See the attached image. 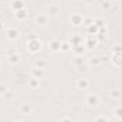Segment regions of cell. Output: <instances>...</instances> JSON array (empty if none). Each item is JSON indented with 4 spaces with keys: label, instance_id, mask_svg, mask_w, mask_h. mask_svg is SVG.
Listing matches in <instances>:
<instances>
[{
    "label": "cell",
    "instance_id": "obj_1",
    "mask_svg": "<svg viewBox=\"0 0 122 122\" xmlns=\"http://www.w3.org/2000/svg\"><path fill=\"white\" fill-rule=\"evenodd\" d=\"M26 48H27V51L29 53H38V51H41L43 50V43H41V40L38 38V36L37 34H34V33H31L27 36V40H26Z\"/></svg>",
    "mask_w": 122,
    "mask_h": 122
},
{
    "label": "cell",
    "instance_id": "obj_2",
    "mask_svg": "<svg viewBox=\"0 0 122 122\" xmlns=\"http://www.w3.org/2000/svg\"><path fill=\"white\" fill-rule=\"evenodd\" d=\"M85 104L90 108H98L101 105V98H99L98 94H94V92L92 94H88L85 97Z\"/></svg>",
    "mask_w": 122,
    "mask_h": 122
},
{
    "label": "cell",
    "instance_id": "obj_3",
    "mask_svg": "<svg viewBox=\"0 0 122 122\" xmlns=\"http://www.w3.org/2000/svg\"><path fill=\"white\" fill-rule=\"evenodd\" d=\"M4 36H6L7 40L16 41L20 37V31H19V29H16V27H9V29H4Z\"/></svg>",
    "mask_w": 122,
    "mask_h": 122
},
{
    "label": "cell",
    "instance_id": "obj_4",
    "mask_svg": "<svg viewBox=\"0 0 122 122\" xmlns=\"http://www.w3.org/2000/svg\"><path fill=\"white\" fill-rule=\"evenodd\" d=\"M75 88L77 90H80V91H87L88 88H90V81L87 80V78H78L77 81H75Z\"/></svg>",
    "mask_w": 122,
    "mask_h": 122
},
{
    "label": "cell",
    "instance_id": "obj_5",
    "mask_svg": "<svg viewBox=\"0 0 122 122\" xmlns=\"http://www.w3.org/2000/svg\"><path fill=\"white\" fill-rule=\"evenodd\" d=\"M6 61L9 62V64H17L19 61H20V54L17 53V51H7L6 53Z\"/></svg>",
    "mask_w": 122,
    "mask_h": 122
},
{
    "label": "cell",
    "instance_id": "obj_6",
    "mask_svg": "<svg viewBox=\"0 0 122 122\" xmlns=\"http://www.w3.org/2000/svg\"><path fill=\"white\" fill-rule=\"evenodd\" d=\"M10 9L16 13V11H19V10L26 9V3H24V0H11V1H10Z\"/></svg>",
    "mask_w": 122,
    "mask_h": 122
},
{
    "label": "cell",
    "instance_id": "obj_7",
    "mask_svg": "<svg viewBox=\"0 0 122 122\" xmlns=\"http://www.w3.org/2000/svg\"><path fill=\"white\" fill-rule=\"evenodd\" d=\"M34 21H36V24L46 27V26H48V23H50V19H48V16H47V14H37Z\"/></svg>",
    "mask_w": 122,
    "mask_h": 122
},
{
    "label": "cell",
    "instance_id": "obj_8",
    "mask_svg": "<svg viewBox=\"0 0 122 122\" xmlns=\"http://www.w3.org/2000/svg\"><path fill=\"white\" fill-rule=\"evenodd\" d=\"M61 43L62 41H60L58 38H53V40H50L48 41V48L51 50V51H61Z\"/></svg>",
    "mask_w": 122,
    "mask_h": 122
},
{
    "label": "cell",
    "instance_id": "obj_9",
    "mask_svg": "<svg viewBox=\"0 0 122 122\" xmlns=\"http://www.w3.org/2000/svg\"><path fill=\"white\" fill-rule=\"evenodd\" d=\"M97 38H98L97 36H92V34H91L88 38H85V40H84V47H85L87 50H91L92 47H94V46H97V43H98V41H97Z\"/></svg>",
    "mask_w": 122,
    "mask_h": 122
},
{
    "label": "cell",
    "instance_id": "obj_10",
    "mask_svg": "<svg viewBox=\"0 0 122 122\" xmlns=\"http://www.w3.org/2000/svg\"><path fill=\"white\" fill-rule=\"evenodd\" d=\"M84 40H85V38H84L81 34H74L68 43H70V44H72V47H77V46H81V44H84Z\"/></svg>",
    "mask_w": 122,
    "mask_h": 122
},
{
    "label": "cell",
    "instance_id": "obj_11",
    "mask_svg": "<svg viewBox=\"0 0 122 122\" xmlns=\"http://www.w3.org/2000/svg\"><path fill=\"white\" fill-rule=\"evenodd\" d=\"M14 17H16V20H19V21H24V20H27V17H29V11H27V9H23V10L16 11V13H14Z\"/></svg>",
    "mask_w": 122,
    "mask_h": 122
},
{
    "label": "cell",
    "instance_id": "obj_12",
    "mask_svg": "<svg viewBox=\"0 0 122 122\" xmlns=\"http://www.w3.org/2000/svg\"><path fill=\"white\" fill-rule=\"evenodd\" d=\"M109 97H111V99H114V101L122 99V90H119V88H112V90L109 91Z\"/></svg>",
    "mask_w": 122,
    "mask_h": 122
},
{
    "label": "cell",
    "instance_id": "obj_13",
    "mask_svg": "<svg viewBox=\"0 0 122 122\" xmlns=\"http://www.w3.org/2000/svg\"><path fill=\"white\" fill-rule=\"evenodd\" d=\"M111 61L115 67H122V53H118V54L111 53Z\"/></svg>",
    "mask_w": 122,
    "mask_h": 122
},
{
    "label": "cell",
    "instance_id": "obj_14",
    "mask_svg": "<svg viewBox=\"0 0 122 122\" xmlns=\"http://www.w3.org/2000/svg\"><path fill=\"white\" fill-rule=\"evenodd\" d=\"M71 23L74 26H82L84 24V16H81V14H72L71 16Z\"/></svg>",
    "mask_w": 122,
    "mask_h": 122
},
{
    "label": "cell",
    "instance_id": "obj_15",
    "mask_svg": "<svg viewBox=\"0 0 122 122\" xmlns=\"http://www.w3.org/2000/svg\"><path fill=\"white\" fill-rule=\"evenodd\" d=\"M31 77L33 78H38V80H41L43 77H44V70H40V68H37V67H33L30 71Z\"/></svg>",
    "mask_w": 122,
    "mask_h": 122
},
{
    "label": "cell",
    "instance_id": "obj_16",
    "mask_svg": "<svg viewBox=\"0 0 122 122\" xmlns=\"http://www.w3.org/2000/svg\"><path fill=\"white\" fill-rule=\"evenodd\" d=\"M20 111H21L23 115H31L33 114V107H31L30 104H23L20 107Z\"/></svg>",
    "mask_w": 122,
    "mask_h": 122
},
{
    "label": "cell",
    "instance_id": "obj_17",
    "mask_svg": "<svg viewBox=\"0 0 122 122\" xmlns=\"http://www.w3.org/2000/svg\"><path fill=\"white\" fill-rule=\"evenodd\" d=\"M101 62H102L101 57H91L90 60L87 61V64L90 67H98V65H101Z\"/></svg>",
    "mask_w": 122,
    "mask_h": 122
},
{
    "label": "cell",
    "instance_id": "obj_18",
    "mask_svg": "<svg viewBox=\"0 0 122 122\" xmlns=\"http://www.w3.org/2000/svg\"><path fill=\"white\" fill-rule=\"evenodd\" d=\"M85 50H87V48L84 47V44L74 47V54H75V57H82V56H84V53H85Z\"/></svg>",
    "mask_w": 122,
    "mask_h": 122
},
{
    "label": "cell",
    "instance_id": "obj_19",
    "mask_svg": "<svg viewBox=\"0 0 122 122\" xmlns=\"http://www.w3.org/2000/svg\"><path fill=\"white\" fill-rule=\"evenodd\" d=\"M29 87H30L31 90H38V87H40V80L31 77L30 81H29Z\"/></svg>",
    "mask_w": 122,
    "mask_h": 122
},
{
    "label": "cell",
    "instance_id": "obj_20",
    "mask_svg": "<svg viewBox=\"0 0 122 122\" xmlns=\"http://www.w3.org/2000/svg\"><path fill=\"white\" fill-rule=\"evenodd\" d=\"M112 115L115 119H122V107H115L112 109Z\"/></svg>",
    "mask_w": 122,
    "mask_h": 122
},
{
    "label": "cell",
    "instance_id": "obj_21",
    "mask_svg": "<svg viewBox=\"0 0 122 122\" xmlns=\"http://www.w3.org/2000/svg\"><path fill=\"white\" fill-rule=\"evenodd\" d=\"M58 11H60V7L57 4H50L48 6V14L50 16H56V14H58Z\"/></svg>",
    "mask_w": 122,
    "mask_h": 122
},
{
    "label": "cell",
    "instance_id": "obj_22",
    "mask_svg": "<svg viewBox=\"0 0 122 122\" xmlns=\"http://www.w3.org/2000/svg\"><path fill=\"white\" fill-rule=\"evenodd\" d=\"M34 67H37V68H40V70H46L47 68V62L44 60H38L34 62Z\"/></svg>",
    "mask_w": 122,
    "mask_h": 122
},
{
    "label": "cell",
    "instance_id": "obj_23",
    "mask_svg": "<svg viewBox=\"0 0 122 122\" xmlns=\"http://www.w3.org/2000/svg\"><path fill=\"white\" fill-rule=\"evenodd\" d=\"M111 53H112V54L122 53V44H114V46H112V48H111Z\"/></svg>",
    "mask_w": 122,
    "mask_h": 122
},
{
    "label": "cell",
    "instance_id": "obj_24",
    "mask_svg": "<svg viewBox=\"0 0 122 122\" xmlns=\"http://www.w3.org/2000/svg\"><path fill=\"white\" fill-rule=\"evenodd\" d=\"M84 64V58L82 57H75V60L72 61V65L75 67V68H78L80 65H82Z\"/></svg>",
    "mask_w": 122,
    "mask_h": 122
},
{
    "label": "cell",
    "instance_id": "obj_25",
    "mask_svg": "<svg viewBox=\"0 0 122 122\" xmlns=\"http://www.w3.org/2000/svg\"><path fill=\"white\" fill-rule=\"evenodd\" d=\"M101 9H102V10L111 9V1H109V0H102V1H101Z\"/></svg>",
    "mask_w": 122,
    "mask_h": 122
},
{
    "label": "cell",
    "instance_id": "obj_26",
    "mask_svg": "<svg viewBox=\"0 0 122 122\" xmlns=\"http://www.w3.org/2000/svg\"><path fill=\"white\" fill-rule=\"evenodd\" d=\"M70 43L68 41H62L61 43V51H67V50H70Z\"/></svg>",
    "mask_w": 122,
    "mask_h": 122
},
{
    "label": "cell",
    "instance_id": "obj_27",
    "mask_svg": "<svg viewBox=\"0 0 122 122\" xmlns=\"http://www.w3.org/2000/svg\"><path fill=\"white\" fill-rule=\"evenodd\" d=\"M95 122H109V121H108V119H107L105 117H98V118H97V121H95Z\"/></svg>",
    "mask_w": 122,
    "mask_h": 122
},
{
    "label": "cell",
    "instance_id": "obj_28",
    "mask_svg": "<svg viewBox=\"0 0 122 122\" xmlns=\"http://www.w3.org/2000/svg\"><path fill=\"white\" fill-rule=\"evenodd\" d=\"M0 31H4V23L0 20Z\"/></svg>",
    "mask_w": 122,
    "mask_h": 122
},
{
    "label": "cell",
    "instance_id": "obj_29",
    "mask_svg": "<svg viewBox=\"0 0 122 122\" xmlns=\"http://www.w3.org/2000/svg\"><path fill=\"white\" fill-rule=\"evenodd\" d=\"M60 122H74L72 119H70V118H64V119H61Z\"/></svg>",
    "mask_w": 122,
    "mask_h": 122
},
{
    "label": "cell",
    "instance_id": "obj_30",
    "mask_svg": "<svg viewBox=\"0 0 122 122\" xmlns=\"http://www.w3.org/2000/svg\"><path fill=\"white\" fill-rule=\"evenodd\" d=\"M1 67H3V61L0 60V70H1Z\"/></svg>",
    "mask_w": 122,
    "mask_h": 122
},
{
    "label": "cell",
    "instance_id": "obj_31",
    "mask_svg": "<svg viewBox=\"0 0 122 122\" xmlns=\"http://www.w3.org/2000/svg\"><path fill=\"white\" fill-rule=\"evenodd\" d=\"M119 9H121V10H122V3H121V4H119Z\"/></svg>",
    "mask_w": 122,
    "mask_h": 122
},
{
    "label": "cell",
    "instance_id": "obj_32",
    "mask_svg": "<svg viewBox=\"0 0 122 122\" xmlns=\"http://www.w3.org/2000/svg\"><path fill=\"white\" fill-rule=\"evenodd\" d=\"M85 1H88V3H91V1H92V0H85Z\"/></svg>",
    "mask_w": 122,
    "mask_h": 122
},
{
    "label": "cell",
    "instance_id": "obj_33",
    "mask_svg": "<svg viewBox=\"0 0 122 122\" xmlns=\"http://www.w3.org/2000/svg\"><path fill=\"white\" fill-rule=\"evenodd\" d=\"M14 122H23V121H20V119H19V121H14Z\"/></svg>",
    "mask_w": 122,
    "mask_h": 122
}]
</instances>
